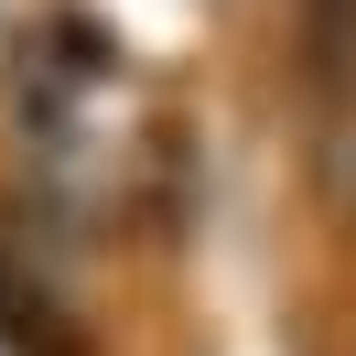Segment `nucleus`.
<instances>
[{"instance_id": "1", "label": "nucleus", "mask_w": 356, "mask_h": 356, "mask_svg": "<svg viewBox=\"0 0 356 356\" xmlns=\"http://www.w3.org/2000/svg\"><path fill=\"white\" fill-rule=\"evenodd\" d=\"M313 184H324V205L356 227V119H334V130L313 140Z\"/></svg>"}, {"instance_id": "2", "label": "nucleus", "mask_w": 356, "mask_h": 356, "mask_svg": "<svg viewBox=\"0 0 356 356\" xmlns=\"http://www.w3.org/2000/svg\"><path fill=\"white\" fill-rule=\"evenodd\" d=\"M33 313H44V291H33L22 270L0 259V346H33Z\"/></svg>"}]
</instances>
